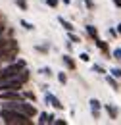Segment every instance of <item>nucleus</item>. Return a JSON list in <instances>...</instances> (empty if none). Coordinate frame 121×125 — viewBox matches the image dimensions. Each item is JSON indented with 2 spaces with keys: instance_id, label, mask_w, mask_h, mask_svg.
I'll return each mask as SVG.
<instances>
[{
  "instance_id": "16",
  "label": "nucleus",
  "mask_w": 121,
  "mask_h": 125,
  "mask_svg": "<svg viewBox=\"0 0 121 125\" xmlns=\"http://www.w3.org/2000/svg\"><path fill=\"white\" fill-rule=\"evenodd\" d=\"M111 75H113V77H119V79H121V69H119V67H113V69H111Z\"/></svg>"
},
{
  "instance_id": "25",
  "label": "nucleus",
  "mask_w": 121,
  "mask_h": 125,
  "mask_svg": "<svg viewBox=\"0 0 121 125\" xmlns=\"http://www.w3.org/2000/svg\"><path fill=\"white\" fill-rule=\"evenodd\" d=\"M113 4H115L117 8H121V0H113Z\"/></svg>"
},
{
  "instance_id": "1",
  "label": "nucleus",
  "mask_w": 121,
  "mask_h": 125,
  "mask_svg": "<svg viewBox=\"0 0 121 125\" xmlns=\"http://www.w3.org/2000/svg\"><path fill=\"white\" fill-rule=\"evenodd\" d=\"M0 115H2L4 123H10V125H31L29 115H25V114H21V112H15V110L2 108Z\"/></svg>"
},
{
  "instance_id": "18",
  "label": "nucleus",
  "mask_w": 121,
  "mask_h": 125,
  "mask_svg": "<svg viewBox=\"0 0 121 125\" xmlns=\"http://www.w3.org/2000/svg\"><path fill=\"white\" fill-rule=\"evenodd\" d=\"M92 69H94L96 73H106V71H104V67H100V65H92Z\"/></svg>"
},
{
  "instance_id": "6",
  "label": "nucleus",
  "mask_w": 121,
  "mask_h": 125,
  "mask_svg": "<svg viewBox=\"0 0 121 125\" xmlns=\"http://www.w3.org/2000/svg\"><path fill=\"white\" fill-rule=\"evenodd\" d=\"M46 102H50V106H54L56 110H61L63 106L60 104V100L56 98V96H52V94H46Z\"/></svg>"
},
{
  "instance_id": "13",
  "label": "nucleus",
  "mask_w": 121,
  "mask_h": 125,
  "mask_svg": "<svg viewBox=\"0 0 121 125\" xmlns=\"http://www.w3.org/2000/svg\"><path fill=\"white\" fill-rule=\"evenodd\" d=\"M15 4H17L21 10H27V0H15Z\"/></svg>"
},
{
  "instance_id": "12",
  "label": "nucleus",
  "mask_w": 121,
  "mask_h": 125,
  "mask_svg": "<svg viewBox=\"0 0 121 125\" xmlns=\"http://www.w3.org/2000/svg\"><path fill=\"white\" fill-rule=\"evenodd\" d=\"M106 81H108V85H110L111 89H115V91L119 89V87H117V83H115V79H113V77H106Z\"/></svg>"
},
{
  "instance_id": "11",
  "label": "nucleus",
  "mask_w": 121,
  "mask_h": 125,
  "mask_svg": "<svg viewBox=\"0 0 121 125\" xmlns=\"http://www.w3.org/2000/svg\"><path fill=\"white\" fill-rule=\"evenodd\" d=\"M106 110H108V114H110V117H111V119H115V117H117V110L113 108V106H110V104H108Z\"/></svg>"
},
{
  "instance_id": "2",
  "label": "nucleus",
  "mask_w": 121,
  "mask_h": 125,
  "mask_svg": "<svg viewBox=\"0 0 121 125\" xmlns=\"http://www.w3.org/2000/svg\"><path fill=\"white\" fill-rule=\"evenodd\" d=\"M4 108L15 110V112H21V114H25V115H29V117L37 115V110L33 108L31 104H27V102H21V100H8V104H4Z\"/></svg>"
},
{
  "instance_id": "7",
  "label": "nucleus",
  "mask_w": 121,
  "mask_h": 125,
  "mask_svg": "<svg viewBox=\"0 0 121 125\" xmlns=\"http://www.w3.org/2000/svg\"><path fill=\"white\" fill-rule=\"evenodd\" d=\"M96 46L100 48V50H102L104 54H110V50H108V44L104 42V41H100V39H96Z\"/></svg>"
},
{
  "instance_id": "5",
  "label": "nucleus",
  "mask_w": 121,
  "mask_h": 125,
  "mask_svg": "<svg viewBox=\"0 0 121 125\" xmlns=\"http://www.w3.org/2000/svg\"><path fill=\"white\" fill-rule=\"evenodd\" d=\"M89 104H91V110H92V115H94V117H96V119H98V117H100V102H98V100H96V98H92L91 102H89Z\"/></svg>"
},
{
  "instance_id": "20",
  "label": "nucleus",
  "mask_w": 121,
  "mask_h": 125,
  "mask_svg": "<svg viewBox=\"0 0 121 125\" xmlns=\"http://www.w3.org/2000/svg\"><path fill=\"white\" fill-rule=\"evenodd\" d=\"M113 58H117V60H121V48H117V50H113Z\"/></svg>"
},
{
  "instance_id": "23",
  "label": "nucleus",
  "mask_w": 121,
  "mask_h": 125,
  "mask_svg": "<svg viewBox=\"0 0 121 125\" xmlns=\"http://www.w3.org/2000/svg\"><path fill=\"white\" fill-rule=\"evenodd\" d=\"M40 73H42V75H52V73H50V69H48V67H40Z\"/></svg>"
},
{
  "instance_id": "14",
  "label": "nucleus",
  "mask_w": 121,
  "mask_h": 125,
  "mask_svg": "<svg viewBox=\"0 0 121 125\" xmlns=\"http://www.w3.org/2000/svg\"><path fill=\"white\" fill-rule=\"evenodd\" d=\"M21 27H25V29H29V31H33V29H35L29 21H25V19H21Z\"/></svg>"
},
{
  "instance_id": "3",
  "label": "nucleus",
  "mask_w": 121,
  "mask_h": 125,
  "mask_svg": "<svg viewBox=\"0 0 121 125\" xmlns=\"http://www.w3.org/2000/svg\"><path fill=\"white\" fill-rule=\"evenodd\" d=\"M23 69H27V65H25V62H23V60H19V62L12 63V65H8L6 69H2V71H0V77H2V79L15 77V75H19Z\"/></svg>"
},
{
  "instance_id": "8",
  "label": "nucleus",
  "mask_w": 121,
  "mask_h": 125,
  "mask_svg": "<svg viewBox=\"0 0 121 125\" xmlns=\"http://www.w3.org/2000/svg\"><path fill=\"white\" fill-rule=\"evenodd\" d=\"M58 21H60L61 25H63V29H65V31H73V25H71L69 21H65L63 17H58Z\"/></svg>"
},
{
  "instance_id": "22",
  "label": "nucleus",
  "mask_w": 121,
  "mask_h": 125,
  "mask_svg": "<svg viewBox=\"0 0 121 125\" xmlns=\"http://www.w3.org/2000/svg\"><path fill=\"white\" fill-rule=\"evenodd\" d=\"M23 98H29V100H35V94H33V93H23Z\"/></svg>"
},
{
  "instance_id": "19",
  "label": "nucleus",
  "mask_w": 121,
  "mask_h": 125,
  "mask_svg": "<svg viewBox=\"0 0 121 125\" xmlns=\"http://www.w3.org/2000/svg\"><path fill=\"white\" fill-rule=\"evenodd\" d=\"M46 4H48L50 8H56V6H58V0H46Z\"/></svg>"
},
{
  "instance_id": "17",
  "label": "nucleus",
  "mask_w": 121,
  "mask_h": 125,
  "mask_svg": "<svg viewBox=\"0 0 121 125\" xmlns=\"http://www.w3.org/2000/svg\"><path fill=\"white\" fill-rule=\"evenodd\" d=\"M69 41H73V42H81V39H79L77 35H73V31H69Z\"/></svg>"
},
{
  "instance_id": "27",
  "label": "nucleus",
  "mask_w": 121,
  "mask_h": 125,
  "mask_svg": "<svg viewBox=\"0 0 121 125\" xmlns=\"http://www.w3.org/2000/svg\"><path fill=\"white\" fill-rule=\"evenodd\" d=\"M117 33H119V35H121V23H119V25H117Z\"/></svg>"
},
{
  "instance_id": "26",
  "label": "nucleus",
  "mask_w": 121,
  "mask_h": 125,
  "mask_svg": "<svg viewBox=\"0 0 121 125\" xmlns=\"http://www.w3.org/2000/svg\"><path fill=\"white\" fill-rule=\"evenodd\" d=\"M85 2H87V6H89V8H92V0H85Z\"/></svg>"
},
{
  "instance_id": "10",
  "label": "nucleus",
  "mask_w": 121,
  "mask_h": 125,
  "mask_svg": "<svg viewBox=\"0 0 121 125\" xmlns=\"http://www.w3.org/2000/svg\"><path fill=\"white\" fill-rule=\"evenodd\" d=\"M63 63H65L69 69H75V62L71 60V56H63Z\"/></svg>"
},
{
  "instance_id": "4",
  "label": "nucleus",
  "mask_w": 121,
  "mask_h": 125,
  "mask_svg": "<svg viewBox=\"0 0 121 125\" xmlns=\"http://www.w3.org/2000/svg\"><path fill=\"white\" fill-rule=\"evenodd\" d=\"M23 94H19L17 91H2L0 93V100H21Z\"/></svg>"
},
{
  "instance_id": "15",
  "label": "nucleus",
  "mask_w": 121,
  "mask_h": 125,
  "mask_svg": "<svg viewBox=\"0 0 121 125\" xmlns=\"http://www.w3.org/2000/svg\"><path fill=\"white\" fill-rule=\"evenodd\" d=\"M58 81H60L61 85H65V83H67V77H65V73H58Z\"/></svg>"
},
{
  "instance_id": "24",
  "label": "nucleus",
  "mask_w": 121,
  "mask_h": 125,
  "mask_svg": "<svg viewBox=\"0 0 121 125\" xmlns=\"http://www.w3.org/2000/svg\"><path fill=\"white\" fill-rule=\"evenodd\" d=\"M54 123H56V125H65V123H67V121H65V119H56Z\"/></svg>"
},
{
  "instance_id": "28",
  "label": "nucleus",
  "mask_w": 121,
  "mask_h": 125,
  "mask_svg": "<svg viewBox=\"0 0 121 125\" xmlns=\"http://www.w3.org/2000/svg\"><path fill=\"white\" fill-rule=\"evenodd\" d=\"M4 31V23H0V33Z\"/></svg>"
},
{
  "instance_id": "29",
  "label": "nucleus",
  "mask_w": 121,
  "mask_h": 125,
  "mask_svg": "<svg viewBox=\"0 0 121 125\" xmlns=\"http://www.w3.org/2000/svg\"><path fill=\"white\" fill-rule=\"evenodd\" d=\"M0 60H2V58H0Z\"/></svg>"
},
{
  "instance_id": "21",
  "label": "nucleus",
  "mask_w": 121,
  "mask_h": 125,
  "mask_svg": "<svg viewBox=\"0 0 121 125\" xmlns=\"http://www.w3.org/2000/svg\"><path fill=\"white\" fill-rule=\"evenodd\" d=\"M81 60H83V62H89V60H91V56H89L87 52H83V54H81Z\"/></svg>"
},
{
  "instance_id": "9",
  "label": "nucleus",
  "mask_w": 121,
  "mask_h": 125,
  "mask_svg": "<svg viewBox=\"0 0 121 125\" xmlns=\"http://www.w3.org/2000/svg\"><path fill=\"white\" fill-rule=\"evenodd\" d=\"M87 33L91 35V37L94 39V41L98 39V31H96V27H92V25H87Z\"/></svg>"
}]
</instances>
